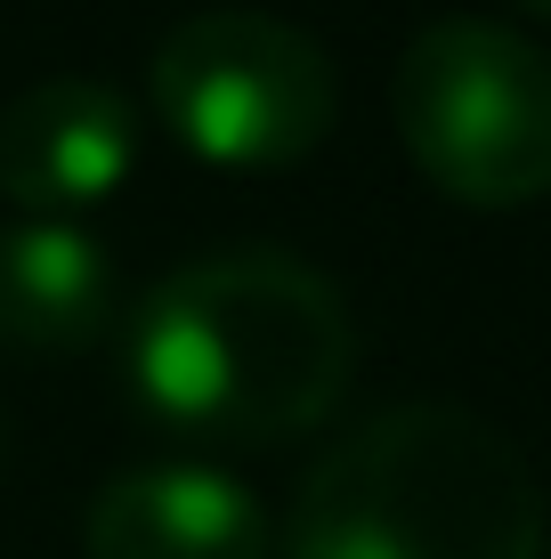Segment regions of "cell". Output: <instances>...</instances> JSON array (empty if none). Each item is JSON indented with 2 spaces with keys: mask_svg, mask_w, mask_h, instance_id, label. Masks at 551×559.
Returning <instances> with one entry per match:
<instances>
[{
  "mask_svg": "<svg viewBox=\"0 0 551 559\" xmlns=\"http://www.w3.org/2000/svg\"><path fill=\"white\" fill-rule=\"evenodd\" d=\"M139 163V114L106 82H41L0 106V195L33 219L106 203Z\"/></svg>",
  "mask_w": 551,
  "mask_h": 559,
  "instance_id": "5",
  "label": "cell"
},
{
  "mask_svg": "<svg viewBox=\"0 0 551 559\" xmlns=\"http://www.w3.org/2000/svg\"><path fill=\"white\" fill-rule=\"evenodd\" d=\"M0 447H9V430H0Z\"/></svg>",
  "mask_w": 551,
  "mask_h": 559,
  "instance_id": "9",
  "label": "cell"
},
{
  "mask_svg": "<svg viewBox=\"0 0 551 559\" xmlns=\"http://www.w3.org/2000/svg\"><path fill=\"white\" fill-rule=\"evenodd\" d=\"M527 9H536V16H551V0H527Z\"/></svg>",
  "mask_w": 551,
  "mask_h": 559,
  "instance_id": "8",
  "label": "cell"
},
{
  "mask_svg": "<svg viewBox=\"0 0 551 559\" xmlns=\"http://www.w3.org/2000/svg\"><path fill=\"white\" fill-rule=\"evenodd\" d=\"M113 324V267L73 219H25L0 236V341L33 357L89 349Z\"/></svg>",
  "mask_w": 551,
  "mask_h": 559,
  "instance_id": "7",
  "label": "cell"
},
{
  "mask_svg": "<svg viewBox=\"0 0 551 559\" xmlns=\"http://www.w3.org/2000/svg\"><path fill=\"white\" fill-rule=\"evenodd\" d=\"M284 559H543V487L495 421L397 406L300 478Z\"/></svg>",
  "mask_w": 551,
  "mask_h": 559,
  "instance_id": "2",
  "label": "cell"
},
{
  "mask_svg": "<svg viewBox=\"0 0 551 559\" xmlns=\"http://www.w3.org/2000/svg\"><path fill=\"white\" fill-rule=\"evenodd\" d=\"M130 397L195 447L309 438L349 390V308L292 252H219L170 267L122 341Z\"/></svg>",
  "mask_w": 551,
  "mask_h": 559,
  "instance_id": "1",
  "label": "cell"
},
{
  "mask_svg": "<svg viewBox=\"0 0 551 559\" xmlns=\"http://www.w3.org/2000/svg\"><path fill=\"white\" fill-rule=\"evenodd\" d=\"M89 559H268L276 527L243 478L212 462H146L98 487L82 519Z\"/></svg>",
  "mask_w": 551,
  "mask_h": 559,
  "instance_id": "6",
  "label": "cell"
},
{
  "mask_svg": "<svg viewBox=\"0 0 551 559\" xmlns=\"http://www.w3.org/2000/svg\"><path fill=\"white\" fill-rule=\"evenodd\" d=\"M155 114L212 170H284L340 114L333 57L260 9H203L155 49Z\"/></svg>",
  "mask_w": 551,
  "mask_h": 559,
  "instance_id": "4",
  "label": "cell"
},
{
  "mask_svg": "<svg viewBox=\"0 0 551 559\" xmlns=\"http://www.w3.org/2000/svg\"><path fill=\"white\" fill-rule=\"evenodd\" d=\"M390 114L414 170L470 211L551 195V57L487 16L414 33L390 82Z\"/></svg>",
  "mask_w": 551,
  "mask_h": 559,
  "instance_id": "3",
  "label": "cell"
}]
</instances>
